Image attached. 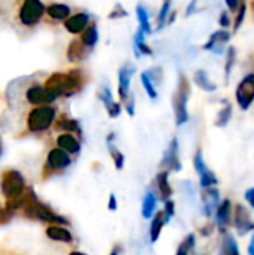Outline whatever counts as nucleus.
Masks as SVG:
<instances>
[{
  "label": "nucleus",
  "instance_id": "nucleus-28",
  "mask_svg": "<svg viewBox=\"0 0 254 255\" xmlns=\"http://www.w3.org/2000/svg\"><path fill=\"white\" fill-rule=\"evenodd\" d=\"M220 255H240V248L235 241V238L229 233H225L222 247H220Z\"/></svg>",
  "mask_w": 254,
  "mask_h": 255
},
{
  "label": "nucleus",
  "instance_id": "nucleus-23",
  "mask_svg": "<svg viewBox=\"0 0 254 255\" xmlns=\"http://www.w3.org/2000/svg\"><path fill=\"white\" fill-rule=\"evenodd\" d=\"M90 52H91V51H90L88 48H85L84 43L78 39V40H73V42L69 45V48H67V58H69V61L76 63V61L85 60L87 55H88Z\"/></svg>",
  "mask_w": 254,
  "mask_h": 255
},
{
  "label": "nucleus",
  "instance_id": "nucleus-4",
  "mask_svg": "<svg viewBox=\"0 0 254 255\" xmlns=\"http://www.w3.org/2000/svg\"><path fill=\"white\" fill-rule=\"evenodd\" d=\"M58 108L55 105H42L28 108L25 114V128L28 133L40 134L49 130L58 117Z\"/></svg>",
  "mask_w": 254,
  "mask_h": 255
},
{
  "label": "nucleus",
  "instance_id": "nucleus-36",
  "mask_svg": "<svg viewBox=\"0 0 254 255\" xmlns=\"http://www.w3.org/2000/svg\"><path fill=\"white\" fill-rule=\"evenodd\" d=\"M235 58H237V49H235V46H229V48H228V55H226V64H225L226 81H229L232 67H234V64H235Z\"/></svg>",
  "mask_w": 254,
  "mask_h": 255
},
{
  "label": "nucleus",
  "instance_id": "nucleus-13",
  "mask_svg": "<svg viewBox=\"0 0 254 255\" xmlns=\"http://www.w3.org/2000/svg\"><path fill=\"white\" fill-rule=\"evenodd\" d=\"M234 226L238 230L240 235H246L254 230V223L250 218V214L247 212V209L243 205H237L235 206V212H234Z\"/></svg>",
  "mask_w": 254,
  "mask_h": 255
},
{
  "label": "nucleus",
  "instance_id": "nucleus-15",
  "mask_svg": "<svg viewBox=\"0 0 254 255\" xmlns=\"http://www.w3.org/2000/svg\"><path fill=\"white\" fill-rule=\"evenodd\" d=\"M231 33L228 31V30H225V28H222V30H217V31H214L211 36H210V39H208V42L204 45V49H207V51H213L214 54H222L223 52V49H225V45L231 40Z\"/></svg>",
  "mask_w": 254,
  "mask_h": 255
},
{
  "label": "nucleus",
  "instance_id": "nucleus-32",
  "mask_svg": "<svg viewBox=\"0 0 254 255\" xmlns=\"http://www.w3.org/2000/svg\"><path fill=\"white\" fill-rule=\"evenodd\" d=\"M171 3H172V0H163V4L157 15V30H162L166 25L168 16L171 13Z\"/></svg>",
  "mask_w": 254,
  "mask_h": 255
},
{
  "label": "nucleus",
  "instance_id": "nucleus-6",
  "mask_svg": "<svg viewBox=\"0 0 254 255\" xmlns=\"http://www.w3.org/2000/svg\"><path fill=\"white\" fill-rule=\"evenodd\" d=\"M27 190L25 178L19 170L9 169L4 170L0 176V191L6 200L9 199H19Z\"/></svg>",
  "mask_w": 254,
  "mask_h": 255
},
{
  "label": "nucleus",
  "instance_id": "nucleus-53",
  "mask_svg": "<svg viewBox=\"0 0 254 255\" xmlns=\"http://www.w3.org/2000/svg\"><path fill=\"white\" fill-rule=\"evenodd\" d=\"M249 254L254 255V235H253V238H252V241H250V247H249Z\"/></svg>",
  "mask_w": 254,
  "mask_h": 255
},
{
  "label": "nucleus",
  "instance_id": "nucleus-11",
  "mask_svg": "<svg viewBox=\"0 0 254 255\" xmlns=\"http://www.w3.org/2000/svg\"><path fill=\"white\" fill-rule=\"evenodd\" d=\"M133 75H135V66H132L130 63L123 64L118 70V96L121 102H124L130 94V81Z\"/></svg>",
  "mask_w": 254,
  "mask_h": 255
},
{
  "label": "nucleus",
  "instance_id": "nucleus-9",
  "mask_svg": "<svg viewBox=\"0 0 254 255\" xmlns=\"http://www.w3.org/2000/svg\"><path fill=\"white\" fill-rule=\"evenodd\" d=\"M237 103L243 111H247L254 102V73H249L240 84L235 93Z\"/></svg>",
  "mask_w": 254,
  "mask_h": 255
},
{
  "label": "nucleus",
  "instance_id": "nucleus-40",
  "mask_svg": "<svg viewBox=\"0 0 254 255\" xmlns=\"http://www.w3.org/2000/svg\"><path fill=\"white\" fill-rule=\"evenodd\" d=\"M127 15H129V13H127V10H126L120 3H117V4L114 6L112 12H109L108 18H111V19H117V18H124V16H127Z\"/></svg>",
  "mask_w": 254,
  "mask_h": 255
},
{
  "label": "nucleus",
  "instance_id": "nucleus-37",
  "mask_svg": "<svg viewBox=\"0 0 254 255\" xmlns=\"http://www.w3.org/2000/svg\"><path fill=\"white\" fill-rule=\"evenodd\" d=\"M199 181H201V187H202V188H210V187H214V185L219 184V179H217L216 173L211 172L210 169H208L204 175L199 176Z\"/></svg>",
  "mask_w": 254,
  "mask_h": 255
},
{
  "label": "nucleus",
  "instance_id": "nucleus-17",
  "mask_svg": "<svg viewBox=\"0 0 254 255\" xmlns=\"http://www.w3.org/2000/svg\"><path fill=\"white\" fill-rule=\"evenodd\" d=\"M202 202H204V214L207 217H211L214 214V211L217 209L219 203H220V191L216 187L204 188Z\"/></svg>",
  "mask_w": 254,
  "mask_h": 255
},
{
  "label": "nucleus",
  "instance_id": "nucleus-44",
  "mask_svg": "<svg viewBox=\"0 0 254 255\" xmlns=\"http://www.w3.org/2000/svg\"><path fill=\"white\" fill-rule=\"evenodd\" d=\"M121 111H123V108H121V105H120L118 102H114L112 105H109V106L106 108V112H108V115H109L111 118L120 117Z\"/></svg>",
  "mask_w": 254,
  "mask_h": 255
},
{
  "label": "nucleus",
  "instance_id": "nucleus-47",
  "mask_svg": "<svg viewBox=\"0 0 254 255\" xmlns=\"http://www.w3.org/2000/svg\"><path fill=\"white\" fill-rule=\"evenodd\" d=\"M108 209L111 212H115L118 209V202H117V197L115 194H109V199H108Z\"/></svg>",
  "mask_w": 254,
  "mask_h": 255
},
{
  "label": "nucleus",
  "instance_id": "nucleus-29",
  "mask_svg": "<svg viewBox=\"0 0 254 255\" xmlns=\"http://www.w3.org/2000/svg\"><path fill=\"white\" fill-rule=\"evenodd\" d=\"M136 16L139 21V30H142L145 34L151 33V22H150V16H148V10L144 4H138L136 6Z\"/></svg>",
  "mask_w": 254,
  "mask_h": 255
},
{
  "label": "nucleus",
  "instance_id": "nucleus-34",
  "mask_svg": "<svg viewBox=\"0 0 254 255\" xmlns=\"http://www.w3.org/2000/svg\"><path fill=\"white\" fill-rule=\"evenodd\" d=\"M193 166H195V170H196V173L201 176V175H204L207 170H208V167H207V163H205V160H204V154H202V149L199 148L198 151H196V154H195V157H193Z\"/></svg>",
  "mask_w": 254,
  "mask_h": 255
},
{
  "label": "nucleus",
  "instance_id": "nucleus-12",
  "mask_svg": "<svg viewBox=\"0 0 254 255\" xmlns=\"http://www.w3.org/2000/svg\"><path fill=\"white\" fill-rule=\"evenodd\" d=\"M91 16L88 12H78V13H73L70 15L66 21H64V28L70 33V34H81L87 27L88 24L91 22L90 21Z\"/></svg>",
  "mask_w": 254,
  "mask_h": 255
},
{
  "label": "nucleus",
  "instance_id": "nucleus-35",
  "mask_svg": "<svg viewBox=\"0 0 254 255\" xmlns=\"http://www.w3.org/2000/svg\"><path fill=\"white\" fill-rule=\"evenodd\" d=\"M195 244H196V239H195V235H189L178 247L177 250V254L175 255H189V253L195 248Z\"/></svg>",
  "mask_w": 254,
  "mask_h": 255
},
{
  "label": "nucleus",
  "instance_id": "nucleus-16",
  "mask_svg": "<svg viewBox=\"0 0 254 255\" xmlns=\"http://www.w3.org/2000/svg\"><path fill=\"white\" fill-rule=\"evenodd\" d=\"M231 215H232V203L231 200H223L219 203L216 211V220H217V229L222 235L228 233V229L231 226Z\"/></svg>",
  "mask_w": 254,
  "mask_h": 255
},
{
  "label": "nucleus",
  "instance_id": "nucleus-27",
  "mask_svg": "<svg viewBox=\"0 0 254 255\" xmlns=\"http://www.w3.org/2000/svg\"><path fill=\"white\" fill-rule=\"evenodd\" d=\"M193 79H195V84H196L201 90H204V91H207V93H214V91L217 90V85L210 79L208 73H207L205 70H202V69H199V70L195 72Z\"/></svg>",
  "mask_w": 254,
  "mask_h": 255
},
{
  "label": "nucleus",
  "instance_id": "nucleus-18",
  "mask_svg": "<svg viewBox=\"0 0 254 255\" xmlns=\"http://www.w3.org/2000/svg\"><path fill=\"white\" fill-rule=\"evenodd\" d=\"M45 235L49 241H54V242H61V244H72L73 242L72 233L64 226L49 224L45 230Z\"/></svg>",
  "mask_w": 254,
  "mask_h": 255
},
{
  "label": "nucleus",
  "instance_id": "nucleus-3",
  "mask_svg": "<svg viewBox=\"0 0 254 255\" xmlns=\"http://www.w3.org/2000/svg\"><path fill=\"white\" fill-rule=\"evenodd\" d=\"M84 75L81 70L55 72L45 78V87L57 97H72L84 87Z\"/></svg>",
  "mask_w": 254,
  "mask_h": 255
},
{
  "label": "nucleus",
  "instance_id": "nucleus-50",
  "mask_svg": "<svg viewBox=\"0 0 254 255\" xmlns=\"http://www.w3.org/2000/svg\"><path fill=\"white\" fill-rule=\"evenodd\" d=\"M213 229H214V227H213V224H211V223H208L205 227H202V229H201V235H202V236H210V235L213 233Z\"/></svg>",
  "mask_w": 254,
  "mask_h": 255
},
{
  "label": "nucleus",
  "instance_id": "nucleus-14",
  "mask_svg": "<svg viewBox=\"0 0 254 255\" xmlns=\"http://www.w3.org/2000/svg\"><path fill=\"white\" fill-rule=\"evenodd\" d=\"M55 145L70 155H78L81 152V139L73 133H60L55 139Z\"/></svg>",
  "mask_w": 254,
  "mask_h": 255
},
{
  "label": "nucleus",
  "instance_id": "nucleus-2",
  "mask_svg": "<svg viewBox=\"0 0 254 255\" xmlns=\"http://www.w3.org/2000/svg\"><path fill=\"white\" fill-rule=\"evenodd\" d=\"M21 211H22L25 218L33 220V221H40V223L55 224V226H64V227L69 226V220L66 217L55 214L46 203L40 202L31 187H28L25 190V193L22 194Z\"/></svg>",
  "mask_w": 254,
  "mask_h": 255
},
{
  "label": "nucleus",
  "instance_id": "nucleus-25",
  "mask_svg": "<svg viewBox=\"0 0 254 255\" xmlns=\"http://www.w3.org/2000/svg\"><path fill=\"white\" fill-rule=\"evenodd\" d=\"M79 40L84 43L85 48H88L90 51H93V48L96 46L97 40H99V30H97V25L94 22H90L88 27L81 33V37Z\"/></svg>",
  "mask_w": 254,
  "mask_h": 255
},
{
  "label": "nucleus",
  "instance_id": "nucleus-10",
  "mask_svg": "<svg viewBox=\"0 0 254 255\" xmlns=\"http://www.w3.org/2000/svg\"><path fill=\"white\" fill-rule=\"evenodd\" d=\"M178 149H180L178 139L177 137H172V140L169 142L168 149L163 154L162 163H160V166L165 170H168V172H180L183 169V164L180 161V152H178Z\"/></svg>",
  "mask_w": 254,
  "mask_h": 255
},
{
  "label": "nucleus",
  "instance_id": "nucleus-43",
  "mask_svg": "<svg viewBox=\"0 0 254 255\" xmlns=\"http://www.w3.org/2000/svg\"><path fill=\"white\" fill-rule=\"evenodd\" d=\"M147 75H148V78H150L153 82H162L163 73H162V69H160V67H153V69L147 70Z\"/></svg>",
  "mask_w": 254,
  "mask_h": 255
},
{
  "label": "nucleus",
  "instance_id": "nucleus-20",
  "mask_svg": "<svg viewBox=\"0 0 254 255\" xmlns=\"http://www.w3.org/2000/svg\"><path fill=\"white\" fill-rule=\"evenodd\" d=\"M55 127L57 130H61V131H66V133H73L76 134L79 139L82 137V128L79 126V123L67 115H60L57 117V121H55Z\"/></svg>",
  "mask_w": 254,
  "mask_h": 255
},
{
  "label": "nucleus",
  "instance_id": "nucleus-19",
  "mask_svg": "<svg viewBox=\"0 0 254 255\" xmlns=\"http://www.w3.org/2000/svg\"><path fill=\"white\" fill-rule=\"evenodd\" d=\"M45 13L48 15V18H51L52 21L57 22H64L70 15H72V9L64 4V3H49L45 7Z\"/></svg>",
  "mask_w": 254,
  "mask_h": 255
},
{
  "label": "nucleus",
  "instance_id": "nucleus-33",
  "mask_svg": "<svg viewBox=\"0 0 254 255\" xmlns=\"http://www.w3.org/2000/svg\"><path fill=\"white\" fill-rule=\"evenodd\" d=\"M141 82H142L144 90H145V93L148 94V97H150L151 100H156V99H157V90H156V87H154V82L148 78L147 72H142V73H141Z\"/></svg>",
  "mask_w": 254,
  "mask_h": 255
},
{
  "label": "nucleus",
  "instance_id": "nucleus-45",
  "mask_svg": "<svg viewBox=\"0 0 254 255\" xmlns=\"http://www.w3.org/2000/svg\"><path fill=\"white\" fill-rule=\"evenodd\" d=\"M124 109L129 114V117L135 115V97H133V94H129V97L124 100Z\"/></svg>",
  "mask_w": 254,
  "mask_h": 255
},
{
  "label": "nucleus",
  "instance_id": "nucleus-41",
  "mask_svg": "<svg viewBox=\"0 0 254 255\" xmlns=\"http://www.w3.org/2000/svg\"><path fill=\"white\" fill-rule=\"evenodd\" d=\"M163 215H165V218H166V221H169L174 215H175V203L171 200V199H168V200H165V208H163Z\"/></svg>",
  "mask_w": 254,
  "mask_h": 255
},
{
  "label": "nucleus",
  "instance_id": "nucleus-55",
  "mask_svg": "<svg viewBox=\"0 0 254 255\" xmlns=\"http://www.w3.org/2000/svg\"><path fill=\"white\" fill-rule=\"evenodd\" d=\"M69 255H85V254H82V253H79V251H73V253H70Z\"/></svg>",
  "mask_w": 254,
  "mask_h": 255
},
{
  "label": "nucleus",
  "instance_id": "nucleus-26",
  "mask_svg": "<svg viewBox=\"0 0 254 255\" xmlns=\"http://www.w3.org/2000/svg\"><path fill=\"white\" fill-rule=\"evenodd\" d=\"M145 33L142 30L138 28V31L135 33L133 36V49H135V54L136 57H141V55H151L153 54V49L145 43Z\"/></svg>",
  "mask_w": 254,
  "mask_h": 255
},
{
  "label": "nucleus",
  "instance_id": "nucleus-30",
  "mask_svg": "<svg viewBox=\"0 0 254 255\" xmlns=\"http://www.w3.org/2000/svg\"><path fill=\"white\" fill-rule=\"evenodd\" d=\"M232 105L231 103H226V106L223 109H220V112L217 114V118H216V127L219 128H223L229 124V121L232 120Z\"/></svg>",
  "mask_w": 254,
  "mask_h": 255
},
{
  "label": "nucleus",
  "instance_id": "nucleus-38",
  "mask_svg": "<svg viewBox=\"0 0 254 255\" xmlns=\"http://www.w3.org/2000/svg\"><path fill=\"white\" fill-rule=\"evenodd\" d=\"M235 13H237V18H235V24H234V33H237V31L241 28V25H243V22H244V18H246V13H247V4H246L244 0L241 1L238 10H237Z\"/></svg>",
  "mask_w": 254,
  "mask_h": 255
},
{
  "label": "nucleus",
  "instance_id": "nucleus-24",
  "mask_svg": "<svg viewBox=\"0 0 254 255\" xmlns=\"http://www.w3.org/2000/svg\"><path fill=\"white\" fill-rule=\"evenodd\" d=\"M166 223L168 221H166V218H165V215H163L162 211L153 215L151 226H150V241H151V244H156L159 241L160 233H162V230H163V227H165Z\"/></svg>",
  "mask_w": 254,
  "mask_h": 255
},
{
  "label": "nucleus",
  "instance_id": "nucleus-1",
  "mask_svg": "<svg viewBox=\"0 0 254 255\" xmlns=\"http://www.w3.org/2000/svg\"><path fill=\"white\" fill-rule=\"evenodd\" d=\"M6 99L9 106H42L54 105L58 99L45 87V79L39 76H27L15 79L6 90Z\"/></svg>",
  "mask_w": 254,
  "mask_h": 255
},
{
  "label": "nucleus",
  "instance_id": "nucleus-48",
  "mask_svg": "<svg viewBox=\"0 0 254 255\" xmlns=\"http://www.w3.org/2000/svg\"><path fill=\"white\" fill-rule=\"evenodd\" d=\"M226 1V6H228V9L231 10V12H237L238 10V7H240V4H241V1L243 0H225Z\"/></svg>",
  "mask_w": 254,
  "mask_h": 255
},
{
  "label": "nucleus",
  "instance_id": "nucleus-22",
  "mask_svg": "<svg viewBox=\"0 0 254 255\" xmlns=\"http://www.w3.org/2000/svg\"><path fill=\"white\" fill-rule=\"evenodd\" d=\"M157 203H159V199L157 196L148 190L145 194H144V199H142V209H141V214L145 220H151L153 215L156 214V208H157Z\"/></svg>",
  "mask_w": 254,
  "mask_h": 255
},
{
  "label": "nucleus",
  "instance_id": "nucleus-31",
  "mask_svg": "<svg viewBox=\"0 0 254 255\" xmlns=\"http://www.w3.org/2000/svg\"><path fill=\"white\" fill-rule=\"evenodd\" d=\"M106 145H108V151H109V154L112 157L115 169L123 170V167H124V155H123V152L114 145V142H106Z\"/></svg>",
  "mask_w": 254,
  "mask_h": 255
},
{
  "label": "nucleus",
  "instance_id": "nucleus-49",
  "mask_svg": "<svg viewBox=\"0 0 254 255\" xmlns=\"http://www.w3.org/2000/svg\"><path fill=\"white\" fill-rule=\"evenodd\" d=\"M246 199H247V202L250 203V206L254 209V187L246 191Z\"/></svg>",
  "mask_w": 254,
  "mask_h": 255
},
{
  "label": "nucleus",
  "instance_id": "nucleus-56",
  "mask_svg": "<svg viewBox=\"0 0 254 255\" xmlns=\"http://www.w3.org/2000/svg\"><path fill=\"white\" fill-rule=\"evenodd\" d=\"M252 10H253V15H254V0H252Z\"/></svg>",
  "mask_w": 254,
  "mask_h": 255
},
{
  "label": "nucleus",
  "instance_id": "nucleus-39",
  "mask_svg": "<svg viewBox=\"0 0 254 255\" xmlns=\"http://www.w3.org/2000/svg\"><path fill=\"white\" fill-rule=\"evenodd\" d=\"M99 100L105 105V108H108L109 105H112L115 100L112 99V93H111V88L109 87H102L100 91H99Z\"/></svg>",
  "mask_w": 254,
  "mask_h": 255
},
{
  "label": "nucleus",
  "instance_id": "nucleus-42",
  "mask_svg": "<svg viewBox=\"0 0 254 255\" xmlns=\"http://www.w3.org/2000/svg\"><path fill=\"white\" fill-rule=\"evenodd\" d=\"M13 212L10 211V209H7L4 205L1 206L0 205V224H7L12 218H13Z\"/></svg>",
  "mask_w": 254,
  "mask_h": 255
},
{
  "label": "nucleus",
  "instance_id": "nucleus-21",
  "mask_svg": "<svg viewBox=\"0 0 254 255\" xmlns=\"http://www.w3.org/2000/svg\"><path fill=\"white\" fill-rule=\"evenodd\" d=\"M156 187H157V191H159V196L162 200H168L172 197V187L169 184V172L168 170H162L157 173Z\"/></svg>",
  "mask_w": 254,
  "mask_h": 255
},
{
  "label": "nucleus",
  "instance_id": "nucleus-8",
  "mask_svg": "<svg viewBox=\"0 0 254 255\" xmlns=\"http://www.w3.org/2000/svg\"><path fill=\"white\" fill-rule=\"evenodd\" d=\"M190 96V82L186 75H180L177 91L174 93V112H175V123L177 126H183L189 121V111L187 102Z\"/></svg>",
  "mask_w": 254,
  "mask_h": 255
},
{
  "label": "nucleus",
  "instance_id": "nucleus-7",
  "mask_svg": "<svg viewBox=\"0 0 254 255\" xmlns=\"http://www.w3.org/2000/svg\"><path fill=\"white\" fill-rule=\"evenodd\" d=\"M72 163H73V160H72L70 154H67L66 151H63L58 146H54L46 154L43 169H42V178L48 179L54 175H58V173L64 172L67 167H70Z\"/></svg>",
  "mask_w": 254,
  "mask_h": 255
},
{
  "label": "nucleus",
  "instance_id": "nucleus-54",
  "mask_svg": "<svg viewBox=\"0 0 254 255\" xmlns=\"http://www.w3.org/2000/svg\"><path fill=\"white\" fill-rule=\"evenodd\" d=\"M3 154V142H1V137H0V157Z\"/></svg>",
  "mask_w": 254,
  "mask_h": 255
},
{
  "label": "nucleus",
  "instance_id": "nucleus-52",
  "mask_svg": "<svg viewBox=\"0 0 254 255\" xmlns=\"http://www.w3.org/2000/svg\"><path fill=\"white\" fill-rule=\"evenodd\" d=\"M121 253H123V247L117 244V245L112 247V250L109 251V254L108 255H121Z\"/></svg>",
  "mask_w": 254,
  "mask_h": 255
},
{
  "label": "nucleus",
  "instance_id": "nucleus-5",
  "mask_svg": "<svg viewBox=\"0 0 254 255\" xmlns=\"http://www.w3.org/2000/svg\"><path fill=\"white\" fill-rule=\"evenodd\" d=\"M45 4L42 0H22L16 10V24L25 31L33 30L45 15Z\"/></svg>",
  "mask_w": 254,
  "mask_h": 255
},
{
  "label": "nucleus",
  "instance_id": "nucleus-46",
  "mask_svg": "<svg viewBox=\"0 0 254 255\" xmlns=\"http://www.w3.org/2000/svg\"><path fill=\"white\" fill-rule=\"evenodd\" d=\"M219 24L223 27V28H226V27H229L232 22H231V18H229V13H228V10H223L222 12V15H220V19H219Z\"/></svg>",
  "mask_w": 254,
  "mask_h": 255
},
{
  "label": "nucleus",
  "instance_id": "nucleus-51",
  "mask_svg": "<svg viewBox=\"0 0 254 255\" xmlns=\"http://www.w3.org/2000/svg\"><path fill=\"white\" fill-rule=\"evenodd\" d=\"M196 3H198V0H192V1H190V4L187 6V10H186V16H189V15H192V13L195 12Z\"/></svg>",
  "mask_w": 254,
  "mask_h": 255
}]
</instances>
